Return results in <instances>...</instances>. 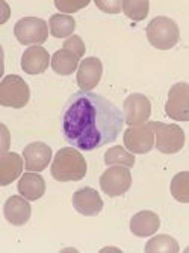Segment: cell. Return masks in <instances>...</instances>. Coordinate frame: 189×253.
Returning <instances> with one entry per match:
<instances>
[{
    "mask_svg": "<svg viewBox=\"0 0 189 253\" xmlns=\"http://www.w3.org/2000/svg\"><path fill=\"white\" fill-rule=\"evenodd\" d=\"M123 125L121 109L92 91H77L70 96L61 114L64 140L83 152L97 150L115 141Z\"/></svg>",
    "mask_w": 189,
    "mask_h": 253,
    "instance_id": "obj_1",
    "label": "cell"
},
{
    "mask_svg": "<svg viewBox=\"0 0 189 253\" xmlns=\"http://www.w3.org/2000/svg\"><path fill=\"white\" fill-rule=\"evenodd\" d=\"M88 166L83 155L73 147H62L52 163V176L58 182H77L86 174Z\"/></svg>",
    "mask_w": 189,
    "mask_h": 253,
    "instance_id": "obj_2",
    "label": "cell"
},
{
    "mask_svg": "<svg viewBox=\"0 0 189 253\" xmlns=\"http://www.w3.org/2000/svg\"><path fill=\"white\" fill-rule=\"evenodd\" d=\"M147 40L154 49L170 50L179 42L180 31L177 23L165 15L153 18L147 26Z\"/></svg>",
    "mask_w": 189,
    "mask_h": 253,
    "instance_id": "obj_3",
    "label": "cell"
},
{
    "mask_svg": "<svg viewBox=\"0 0 189 253\" xmlns=\"http://www.w3.org/2000/svg\"><path fill=\"white\" fill-rule=\"evenodd\" d=\"M31 99L29 85L18 75L5 76L0 82V105L8 108H25Z\"/></svg>",
    "mask_w": 189,
    "mask_h": 253,
    "instance_id": "obj_4",
    "label": "cell"
},
{
    "mask_svg": "<svg viewBox=\"0 0 189 253\" xmlns=\"http://www.w3.org/2000/svg\"><path fill=\"white\" fill-rule=\"evenodd\" d=\"M154 130L156 149L160 153L173 155L183 149L185 146V132L177 125H167L162 122H150Z\"/></svg>",
    "mask_w": 189,
    "mask_h": 253,
    "instance_id": "obj_5",
    "label": "cell"
},
{
    "mask_svg": "<svg viewBox=\"0 0 189 253\" xmlns=\"http://www.w3.org/2000/svg\"><path fill=\"white\" fill-rule=\"evenodd\" d=\"M14 35L23 45H41L49 37V26L42 18L25 17L15 23Z\"/></svg>",
    "mask_w": 189,
    "mask_h": 253,
    "instance_id": "obj_6",
    "label": "cell"
},
{
    "mask_svg": "<svg viewBox=\"0 0 189 253\" xmlns=\"http://www.w3.org/2000/svg\"><path fill=\"white\" fill-rule=\"evenodd\" d=\"M132 187V174L127 167L111 166L100 176V188L109 197L123 196Z\"/></svg>",
    "mask_w": 189,
    "mask_h": 253,
    "instance_id": "obj_7",
    "label": "cell"
},
{
    "mask_svg": "<svg viewBox=\"0 0 189 253\" xmlns=\"http://www.w3.org/2000/svg\"><path fill=\"white\" fill-rule=\"evenodd\" d=\"M165 112L176 122H189V84L179 82L170 88Z\"/></svg>",
    "mask_w": 189,
    "mask_h": 253,
    "instance_id": "obj_8",
    "label": "cell"
},
{
    "mask_svg": "<svg viewBox=\"0 0 189 253\" xmlns=\"http://www.w3.org/2000/svg\"><path fill=\"white\" fill-rule=\"evenodd\" d=\"M123 114H124V122L127 123V126L130 127L143 126L151 116V103L149 97H146L144 94L133 93L124 100Z\"/></svg>",
    "mask_w": 189,
    "mask_h": 253,
    "instance_id": "obj_9",
    "label": "cell"
},
{
    "mask_svg": "<svg viewBox=\"0 0 189 253\" xmlns=\"http://www.w3.org/2000/svg\"><path fill=\"white\" fill-rule=\"evenodd\" d=\"M124 146L132 153L144 155L154 146V130L151 125H143L138 127H129L124 132Z\"/></svg>",
    "mask_w": 189,
    "mask_h": 253,
    "instance_id": "obj_10",
    "label": "cell"
},
{
    "mask_svg": "<svg viewBox=\"0 0 189 253\" xmlns=\"http://www.w3.org/2000/svg\"><path fill=\"white\" fill-rule=\"evenodd\" d=\"M72 203L75 206L76 212H79L80 215H85V217H96L103 210V200H102L100 194L91 187L79 188L73 194Z\"/></svg>",
    "mask_w": 189,
    "mask_h": 253,
    "instance_id": "obj_11",
    "label": "cell"
},
{
    "mask_svg": "<svg viewBox=\"0 0 189 253\" xmlns=\"http://www.w3.org/2000/svg\"><path fill=\"white\" fill-rule=\"evenodd\" d=\"M23 158H25V167L28 171L39 173L49 167L52 161V149L45 143L35 141L25 147Z\"/></svg>",
    "mask_w": 189,
    "mask_h": 253,
    "instance_id": "obj_12",
    "label": "cell"
},
{
    "mask_svg": "<svg viewBox=\"0 0 189 253\" xmlns=\"http://www.w3.org/2000/svg\"><path fill=\"white\" fill-rule=\"evenodd\" d=\"M102 75H103V64L99 58H94V56H89V58H85L79 68H77V85L82 91H91L94 89L100 79H102Z\"/></svg>",
    "mask_w": 189,
    "mask_h": 253,
    "instance_id": "obj_13",
    "label": "cell"
},
{
    "mask_svg": "<svg viewBox=\"0 0 189 253\" xmlns=\"http://www.w3.org/2000/svg\"><path fill=\"white\" fill-rule=\"evenodd\" d=\"M50 64V55L41 45H32L21 56V70L28 75H41Z\"/></svg>",
    "mask_w": 189,
    "mask_h": 253,
    "instance_id": "obj_14",
    "label": "cell"
},
{
    "mask_svg": "<svg viewBox=\"0 0 189 253\" xmlns=\"http://www.w3.org/2000/svg\"><path fill=\"white\" fill-rule=\"evenodd\" d=\"M32 208L28 199L23 196H11L3 206V215L6 221H9L14 226H23L26 224L31 218Z\"/></svg>",
    "mask_w": 189,
    "mask_h": 253,
    "instance_id": "obj_15",
    "label": "cell"
},
{
    "mask_svg": "<svg viewBox=\"0 0 189 253\" xmlns=\"http://www.w3.org/2000/svg\"><path fill=\"white\" fill-rule=\"evenodd\" d=\"M160 227V218L153 211H139L130 220V231L136 237H151Z\"/></svg>",
    "mask_w": 189,
    "mask_h": 253,
    "instance_id": "obj_16",
    "label": "cell"
},
{
    "mask_svg": "<svg viewBox=\"0 0 189 253\" xmlns=\"http://www.w3.org/2000/svg\"><path fill=\"white\" fill-rule=\"evenodd\" d=\"M18 193L28 200H39L45 193V182L38 173L28 171L18 180Z\"/></svg>",
    "mask_w": 189,
    "mask_h": 253,
    "instance_id": "obj_17",
    "label": "cell"
},
{
    "mask_svg": "<svg viewBox=\"0 0 189 253\" xmlns=\"http://www.w3.org/2000/svg\"><path fill=\"white\" fill-rule=\"evenodd\" d=\"M23 170V159L14 152H3L0 156V185L5 187L14 182Z\"/></svg>",
    "mask_w": 189,
    "mask_h": 253,
    "instance_id": "obj_18",
    "label": "cell"
},
{
    "mask_svg": "<svg viewBox=\"0 0 189 253\" xmlns=\"http://www.w3.org/2000/svg\"><path fill=\"white\" fill-rule=\"evenodd\" d=\"M79 59H80V56H77L76 53L62 47L53 53L52 68H53L55 73H58L61 76H70L79 68V65H80Z\"/></svg>",
    "mask_w": 189,
    "mask_h": 253,
    "instance_id": "obj_19",
    "label": "cell"
},
{
    "mask_svg": "<svg viewBox=\"0 0 189 253\" xmlns=\"http://www.w3.org/2000/svg\"><path fill=\"white\" fill-rule=\"evenodd\" d=\"M49 29L55 38H67L73 35L76 29V20L72 15L53 14L49 20Z\"/></svg>",
    "mask_w": 189,
    "mask_h": 253,
    "instance_id": "obj_20",
    "label": "cell"
},
{
    "mask_svg": "<svg viewBox=\"0 0 189 253\" xmlns=\"http://www.w3.org/2000/svg\"><path fill=\"white\" fill-rule=\"evenodd\" d=\"M179 250V243L170 235H157L151 238L144 249L146 253H177Z\"/></svg>",
    "mask_w": 189,
    "mask_h": 253,
    "instance_id": "obj_21",
    "label": "cell"
},
{
    "mask_svg": "<svg viewBox=\"0 0 189 253\" xmlns=\"http://www.w3.org/2000/svg\"><path fill=\"white\" fill-rule=\"evenodd\" d=\"M105 164L108 166H123L132 169L135 166V156L124 150L121 146H113L105 153Z\"/></svg>",
    "mask_w": 189,
    "mask_h": 253,
    "instance_id": "obj_22",
    "label": "cell"
},
{
    "mask_svg": "<svg viewBox=\"0 0 189 253\" xmlns=\"http://www.w3.org/2000/svg\"><path fill=\"white\" fill-rule=\"evenodd\" d=\"M171 196L180 203H189V171L177 173L171 180Z\"/></svg>",
    "mask_w": 189,
    "mask_h": 253,
    "instance_id": "obj_23",
    "label": "cell"
},
{
    "mask_svg": "<svg viewBox=\"0 0 189 253\" xmlns=\"http://www.w3.org/2000/svg\"><path fill=\"white\" fill-rule=\"evenodd\" d=\"M121 8L129 18H132L135 21H141L147 17L150 3L147 0H143V2H130V0H126V2L121 3Z\"/></svg>",
    "mask_w": 189,
    "mask_h": 253,
    "instance_id": "obj_24",
    "label": "cell"
},
{
    "mask_svg": "<svg viewBox=\"0 0 189 253\" xmlns=\"http://www.w3.org/2000/svg\"><path fill=\"white\" fill-rule=\"evenodd\" d=\"M64 49H67V50H70V52L76 53V55L80 56V58L85 55V44H83L82 38L77 37V35L70 37V38L64 42Z\"/></svg>",
    "mask_w": 189,
    "mask_h": 253,
    "instance_id": "obj_25",
    "label": "cell"
}]
</instances>
